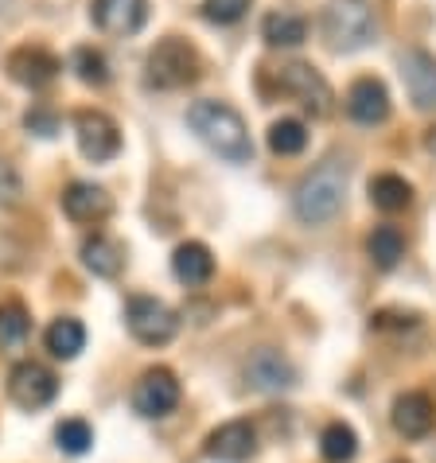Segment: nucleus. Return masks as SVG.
I'll return each instance as SVG.
<instances>
[{
  "label": "nucleus",
  "mask_w": 436,
  "mask_h": 463,
  "mask_svg": "<svg viewBox=\"0 0 436 463\" xmlns=\"http://www.w3.org/2000/svg\"><path fill=\"white\" fill-rule=\"evenodd\" d=\"M62 211H67L71 222H101L113 211V199L106 195V187L79 179V184H71L62 191Z\"/></svg>",
  "instance_id": "17"
},
{
  "label": "nucleus",
  "mask_w": 436,
  "mask_h": 463,
  "mask_svg": "<svg viewBox=\"0 0 436 463\" xmlns=\"http://www.w3.org/2000/svg\"><path fill=\"white\" fill-rule=\"evenodd\" d=\"M280 90L285 94H292L300 101V106L312 113V118H327L331 113V86H327V79L319 74L316 67H308V62H289V67H280Z\"/></svg>",
  "instance_id": "7"
},
{
  "label": "nucleus",
  "mask_w": 436,
  "mask_h": 463,
  "mask_svg": "<svg viewBox=\"0 0 436 463\" xmlns=\"http://www.w3.org/2000/svg\"><path fill=\"white\" fill-rule=\"evenodd\" d=\"M402 79H405V90L417 109H436V59L429 51H405Z\"/></svg>",
  "instance_id": "12"
},
{
  "label": "nucleus",
  "mask_w": 436,
  "mask_h": 463,
  "mask_svg": "<svg viewBox=\"0 0 436 463\" xmlns=\"http://www.w3.org/2000/svg\"><path fill=\"white\" fill-rule=\"evenodd\" d=\"M378 35V12L370 0H331L324 8V40L331 51H363Z\"/></svg>",
  "instance_id": "3"
},
{
  "label": "nucleus",
  "mask_w": 436,
  "mask_h": 463,
  "mask_svg": "<svg viewBox=\"0 0 436 463\" xmlns=\"http://www.w3.org/2000/svg\"><path fill=\"white\" fill-rule=\"evenodd\" d=\"M390 420H393L397 436H405V440H425L436 429V405L429 393H402L393 402Z\"/></svg>",
  "instance_id": "11"
},
{
  "label": "nucleus",
  "mask_w": 436,
  "mask_h": 463,
  "mask_svg": "<svg viewBox=\"0 0 436 463\" xmlns=\"http://www.w3.org/2000/svg\"><path fill=\"white\" fill-rule=\"evenodd\" d=\"M172 273L184 280V285H207L214 273V257L203 241H184V246L172 253Z\"/></svg>",
  "instance_id": "18"
},
{
  "label": "nucleus",
  "mask_w": 436,
  "mask_h": 463,
  "mask_svg": "<svg viewBox=\"0 0 436 463\" xmlns=\"http://www.w3.org/2000/svg\"><path fill=\"white\" fill-rule=\"evenodd\" d=\"M82 261H86V269L94 277H118L121 265H125V253H121V246L113 238L94 234V238L82 241Z\"/></svg>",
  "instance_id": "21"
},
{
  "label": "nucleus",
  "mask_w": 436,
  "mask_h": 463,
  "mask_svg": "<svg viewBox=\"0 0 436 463\" xmlns=\"http://www.w3.org/2000/svg\"><path fill=\"white\" fill-rule=\"evenodd\" d=\"M8 74L20 86H28V90H43L47 82H55L59 59L51 55V51H43V47H20V51H12L8 55Z\"/></svg>",
  "instance_id": "14"
},
{
  "label": "nucleus",
  "mask_w": 436,
  "mask_h": 463,
  "mask_svg": "<svg viewBox=\"0 0 436 463\" xmlns=\"http://www.w3.org/2000/svg\"><path fill=\"white\" fill-rule=\"evenodd\" d=\"M125 324H129L133 339L145 343V346H164L175 339L179 331V319L175 312L156 296H133L129 307H125Z\"/></svg>",
  "instance_id": "5"
},
{
  "label": "nucleus",
  "mask_w": 436,
  "mask_h": 463,
  "mask_svg": "<svg viewBox=\"0 0 436 463\" xmlns=\"http://www.w3.org/2000/svg\"><path fill=\"white\" fill-rule=\"evenodd\" d=\"M74 74H79L86 86H106L109 82V62H106L101 51L79 47V51H74Z\"/></svg>",
  "instance_id": "28"
},
{
  "label": "nucleus",
  "mask_w": 436,
  "mask_h": 463,
  "mask_svg": "<svg viewBox=\"0 0 436 463\" xmlns=\"http://www.w3.org/2000/svg\"><path fill=\"white\" fill-rule=\"evenodd\" d=\"M59 393V378L51 374L43 363H16L8 374V397L20 409H43L55 402Z\"/></svg>",
  "instance_id": "9"
},
{
  "label": "nucleus",
  "mask_w": 436,
  "mask_h": 463,
  "mask_svg": "<svg viewBox=\"0 0 436 463\" xmlns=\"http://www.w3.org/2000/svg\"><path fill=\"white\" fill-rule=\"evenodd\" d=\"M366 253H370V261H374L378 269H393L405 257V238L397 234L393 226H378L374 234L366 238Z\"/></svg>",
  "instance_id": "24"
},
{
  "label": "nucleus",
  "mask_w": 436,
  "mask_h": 463,
  "mask_svg": "<svg viewBox=\"0 0 436 463\" xmlns=\"http://www.w3.org/2000/svg\"><path fill=\"white\" fill-rule=\"evenodd\" d=\"M246 382L253 385V390L280 393V390H289V385L297 382V370H292V363L280 351H269V346H261V351L246 363Z\"/></svg>",
  "instance_id": "13"
},
{
  "label": "nucleus",
  "mask_w": 436,
  "mask_h": 463,
  "mask_svg": "<svg viewBox=\"0 0 436 463\" xmlns=\"http://www.w3.org/2000/svg\"><path fill=\"white\" fill-rule=\"evenodd\" d=\"M261 40L269 47H300L308 40V24L297 12H269L261 20Z\"/></svg>",
  "instance_id": "20"
},
{
  "label": "nucleus",
  "mask_w": 436,
  "mask_h": 463,
  "mask_svg": "<svg viewBox=\"0 0 436 463\" xmlns=\"http://www.w3.org/2000/svg\"><path fill=\"white\" fill-rule=\"evenodd\" d=\"M55 444H59L67 456H86L90 444H94V429H90L86 420L71 417V420H62L59 429H55Z\"/></svg>",
  "instance_id": "27"
},
{
  "label": "nucleus",
  "mask_w": 436,
  "mask_h": 463,
  "mask_svg": "<svg viewBox=\"0 0 436 463\" xmlns=\"http://www.w3.org/2000/svg\"><path fill=\"white\" fill-rule=\"evenodd\" d=\"M397 463H402V459H397Z\"/></svg>",
  "instance_id": "33"
},
{
  "label": "nucleus",
  "mask_w": 436,
  "mask_h": 463,
  "mask_svg": "<svg viewBox=\"0 0 436 463\" xmlns=\"http://www.w3.org/2000/svg\"><path fill=\"white\" fill-rule=\"evenodd\" d=\"M145 79L148 86L156 90H179V86H191L199 79V51L191 47L187 40H160L156 47L148 51V62H145Z\"/></svg>",
  "instance_id": "4"
},
{
  "label": "nucleus",
  "mask_w": 436,
  "mask_h": 463,
  "mask_svg": "<svg viewBox=\"0 0 436 463\" xmlns=\"http://www.w3.org/2000/svg\"><path fill=\"white\" fill-rule=\"evenodd\" d=\"M250 12V0H203V16L211 24H238Z\"/></svg>",
  "instance_id": "29"
},
{
  "label": "nucleus",
  "mask_w": 436,
  "mask_h": 463,
  "mask_svg": "<svg viewBox=\"0 0 436 463\" xmlns=\"http://www.w3.org/2000/svg\"><path fill=\"white\" fill-rule=\"evenodd\" d=\"M370 203H374L378 211H386V214H397V211H405L409 203H413V187L405 184L402 175H374L370 179Z\"/></svg>",
  "instance_id": "22"
},
{
  "label": "nucleus",
  "mask_w": 436,
  "mask_h": 463,
  "mask_svg": "<svg viewBox=\"0 0 436 463\" xmlns=\"http://www.w3.org/2000/svg\"><path fill=\"white\" fill-rule=\"evenodd\" d=\"M145 0H94V24L106 35H137L145 28Z\"/></svg>",
  "instance_id": "15"
},
{
  "label": "nucleus",
  "mask_w": 436,
  "mask_h": 463,
  "mask_svg": "<svg viewBox=\"0 0 436 463\" xmlns=\"http://www.w3.org/2000/svg\"><path fill=\"white\" fill-rule=\"evenodd\" d=\"M304 145H308V128H304V121H297V118H280V121L269 125V148H273L277 156H300Z\"/></svg>",
  "instance_id": "25"
},
{
  "label": "nucleus",
  "mask_w": 436,
  "mask_h": 463,
  "mask_svg": "<svg viewBox=\"0 0 436 463\" xmlns=\"http://www.w3.org/2000/svg\"><path fill=\"white\" fill-rule=\"evenodd\" d=\"M24 125H28L35 137H55L59 133V118L55 113H47V109H32L28 118H24Z\"/></svg>",
  "instance_id": "31"
},
{
  "label": "nucleus",
  "mask_w": 436,
  "mask_h": 463,
  "mask_svg": "<svg viewBox=\"0 0 436 463\" xmlns=\"http://www.w3.org/2000/svg\"><path fill=\"white\" fill-rule=\"evenodd\" d=\"M343 195H347V168L339 160H324L297 184L292 211L308 226H324L343 211Z\"/></svg>",
  "instance_id": "2"
},
{
  "label": "nucleus",
  "mask_w": 436,
  "mask_h": 463,
  "mask_svg": "<svg viewBox=\"0 0 436 463\" xmlns=\"http://www.w3.org/2000/svg\"><path fill=\"white\" fill-rule=\"evenodd\" d=\"M74 137H79L82 156L94 160V164H106L121 152V128L109 113H101V109L74 113Z\"/></svg>",
  "instance_id": "6"
},
{
  "label": "nucleus",
  "mask_w": 436,
  "mask_h": 463,
  "mask_svg": "<svg viewBox=\"0 0 436 463\" xmlns=\"http://www.w3.org/2000/svg\"><path fill=\"white\" fill-rule=\"evenodd\" d=\"M28 331H32V319L24 312V304L16 300L0 304V346H20L28 339Z\"/></svg>",
  "instance_id": "26"
},
{
  "label": "nucleus",
  "mask_w": 436,
  "mask_h": 463,
  "mask_svg": "<svg viewBox=\"0 0 436 463\" xmlns=\"http://www.w3.org/2000/svg\"><path fill=\"white\" fill-rule=\"evenodd\" d=\"M425 148H429L432 156H436V128H429V137H425Z\"/></svg>",
  "instance_id": "32"
},
{
  "label": "nucleus",
  "mask_w": 436,
  "mask_h": 463,
  "mask_svg": "<svg viewBox=\"0 0 436 463\" xmlns=\"http://www.w3.org/2000/svg\"><path fill=\"white\" fill-rule=\"evenodd\" d=\"M187 125L214 156H223L226 164H250L253 156L250 128L234 106H226V101H195L187 109Z\"/></svg>",
  "instance_id": "1"
},
{
  "label": "nucleus",
  "mask_w": 436,
  "mask_h": 463,
  "mask_svg": "<svg viewBox=\"0 0 436 463\" xmlns=\"http://www.w3.org/2000/svg\"><path fill=\"white\" fill-rule=\"evenodd\" d=\"M347 113L358 125H382L390 118V94L378 79H358L347 90Z\"/></svg>",
  "instance_id": "16"
},
{
  "label": "nucleus",
  "mask_w": 436,
  "mask_h": 463,
  "mask_svg": "<svg viewBox=\"0 0 436 463\" xmlns=\"http://www.w3.org/2000/svg\"><path fill=\"white\" fill-rule=\"evenodd\" d=\"M179 405V378L168 366H152L133 385V409L140 417H168Z\"/></svg>",
  "instance_id": "8"
},
{
  "label": "nucleus",
  "mask_w": 436,
  "mask_h": 463,
  "mask_svg": "<svg viewBox=\"0 0 436 463\" xmlns=\"http://www.w3.org/2000/svg\"><path fill=\"white\" fill-rule=\"evenodd\" d=\"M20 195H24V179L16 172V164L0 156V203L12 207V203H20Z\"/></svg>",
  "instance_id": "30"
},
{
  "label": "nucleus",
  "mask_w": 436,
  "mask_h": 463,
  "mask_svg": "<svg viewBox=\"0 0 436 463\" xmlns=\"http://www.w3.org/2000/svg\"><path fill=\"white\" fill-rule=\"evenodd\" d=\"M319 452H324L327 463H351L358 456V436L351 424L331 420L324 432H319Z\"/></svg>",
  "instance_id": "23"
},
{
  "label": "nucleus",
  "mask_w": 436,
  "mask_h": 463,
  "mask_svg": "<svg viewBox=\"0 0 436 463\" xmlns=\"http://www.w3.org/2000/svg\"><path fill=\"white\" fill-rule=\"evenodd\" d=\"M258 452V429L250 420H226L207 436V456L218 463H246Z\"/></svg>",
  "instance_id": "10"
},
{
  "label": "nucleus",
  "mask_w": 436,
  "mask_h": 463,
  "mask_svg": "<svg viewBox=\"0 0 436 463\" xmlns=\"http://www.w3.org/2000/svg\"><path fill=\"white\" fill-rule=\"evenodd\" d=\"M43 343H47V351L55 354V358L71 363V358H79V354H82V346H86V327H82L74 316H59L55 324L47 327Z\"/></svg>",
  "instance_id": "19"
}]
</instances>
